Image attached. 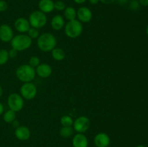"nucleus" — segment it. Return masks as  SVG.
<instances>
[{"label":"nucleus","instance_id":"f257e3e1","mask_svg":"<svg viewBox=\"0 0 148 147\" xmlns=\"http://www.w3.org/2000/svg\"><path fill=\"white\" fill-rule=\"evenodd\" d=\"M57 40L56 37L50 33L40 34L37 38V46L43 52H51L56 48Z\"/></svg>","mask_w":148,"mask_h":147},{"label":"nucleus","instance_id":"f03ea898","mask_svg":"<svg viewBox=\"0 0 148 147\" xmlns=\"http://www.w3.org/2000/svg\"><path fill=\"white\" fill-rule=\"evenodd\" d=\"M15 75L19 81L23 83H27L32 82V81L36 77V74L34 68L30 66L29 64H23L17 68Z\"/></svg>","mask_w":148,"mask_h":147},{"label":"nucleus","instance_id":"7ed1b4c3","mask_svg":"<svg viewBox=\"0 0 148 147\" xmlns=\"http://www.w3.org/2000/svg\"><path fill=\"white\" fill-rule=\"evenodd\" d=\"M10 43L12 48L20 52L28 49L31 46L33 40L27 34L21 33L14 36Z\"/></svg>","mask_w":148,"mask_h":147},{"label":"nucleus","instance_id":"20e7f679","mask_svg":"<svg viewBox=\"0 0 148 147\" xmlns=\"http://www.w3.org/2000/svg\"><path fill=\"white\" fill-rule=\"evenodd\" d=\"M83 31V25L78 20L68 21L64 25L65 35L69 38H77L81 35Z\"/></svg>","mask_w":148,"mask_h":147},{"label":"nucleus","instance_id":"39448f33","mask_svg":"<svg viewBox=\"0 0 148 147\" xmlns=\"http://www.w3.org/2000/svg\"><path fill=\"white\" fill-rule=\"evenodd\" d=\"M28 21L30 27L40 29L46 25L48 22V19L45 13L42 12L40 10H36L31 12V14H30Z\"/></svg>","mask_w":148,"mask_h":147},{"label":"nucleus","instance_id":"423d86ee","mask_svg":"<svg viewBox=\"0 0 148 147\" xmlns=\"http://www.w3.org/2000/svg\"><path fill=\"white\" fill-rule=\"evenodd\" d=\"M9 108L14 112H20L24 107V99L17 93H12L7 98Z\"/></svg>","mask_w":148,"mask_h":147},{"label":"nucleus","instance_id":"0eeeda50","mask_svg":"<svg viewBox=\"0 0 148 147\" xmlns=\"http://www.w3.org/2000/svg\"><path fill=\"white\" fill-rule=\"evenodd\" d=\"M37 87L32 82L23 83L20 89V95L23 99H27V100L34 99L37 95Z\"/></svg>","mask_w":148,"mask_h":147},{"label":"nucleus","instance_id":"6e6552de","mask_svg":"<svg viewBox=\"0 0 148 147\" xmlns=\"http://www.w3.org/2000/svg\"><path fill=\"white\" fill-rule=\"evenodd\" d=\"M90 126V120L86 116H79L75 120L72 127L77 133H84Z\"/></svg>","mask_w":148,"mask_h":147},{"label":"nucleus","instance_id":"1a4fd4ad","mask_svg":"<svg viewBox=\"0 0 148 147\" xmlns=\"http://www.w3.org/2000/svg\"><path fill=\"white\" fill-rule=\"evenodd\" d=\"M77 18L82 23H88L92 18L91 10L87 7H81L77 11Z\"/></svg>","mask_w":148,"mask_h":147},{"label":"nucleus","instance_id":"9d476101","mask_svg":"<svg viewBox=\"0 0 148 147\" xmlns=\"http://www.w3.org/2000/svg\"><path fill=\"white\" fill-rule=\"evenodd\" d=\"M14 37V32L8 24H1L0 26V40L4 43L10 42Z\"/></svg>","mask_w":148,"mask_h":147},{"label":"nucleus","instance_id":"9b49d317","mask_svg":"<svg viewBox=\"0 0 148 147\" xmlns=\"http://www.w3.org/2000/svg\"><path fill=\"white\" fill-rule=\"evenodd\" d=\"M14 27L17 32L20 33H27L29 29L30 28V24L28 20L24 17H19L14 21Z\"/></svg>","mask_w":148,"mask_h":147},{"label":"nucleus","instance_id":"f8f14e48","mask_svg":"<svg viewBox=\"0 0 148 147\" xmlns=\"http://www.w3.org/2000/svg\"><path fill=\"white\" fill-rule=\"evenodd\" d=\"M110 142L109 135L106 133H99L94 138V144L96 147H108Z\"/></svg>","mask_w":148,"mask_h":147},{"label":"nucleus","instance_id":"ddd939ff","mask_svg":"<svg viewBox=\"0 0 148 147\" xmlns=\"http://www.w3.org/2000/svg\"><path fill=\"white\" fill-rule=\"evenodd\" d=\"M36 74L40 78H48L51 75L52 68L47 63H40L36 68Z\"/></svg>","mask_w":148,"mask_h":147},{"label":"nucleus","instance_id":"4468645a","mask_svg":"<svg viewBox=\"0 0 148 147\" xmlns=\"http://www.w3.org/2000/svg\"><path fill=\"white\" fill-rule=\"evenodd\" d=\"M14 135L16 138L20 141H27L30 137V131L27 127L25 125H20L15 128Z\"/></svg>","mask_w":148,"mask_h":147},{"label":"nucleus","instance_id":"2eb2a0df","mask_svg":"<svg viewBox=\"0 0 148 147\" xmlns=\"http://www.w3.org/2000/svg\"><path fill=\"white\" fill-rule=\"evenodd\" d=\"M73 147H88V139L83 133H77L72 138Z\"/></svg>","mask_w":148,"mask_h":147},{"label":"nucleus","instance_id":"dca6fc26","mask_svg":"<svg viewBox=\"0 0 148 147\" xmlns=\"http://www.w3.org/2000/svg\"><path fill=\"white\" fill-rule=\"evenodd\" d=\"M38 8L42 12L47 14L53 11L54 2L52 0H40L38 2Z\"/></svg>","mask_w":148,"mask_h":147},{"label":"nucleus","instance_id":"f3484780","mask_svg":"<svg viewBox=\"0 0 148 147\" xmlns=\"http://www.w3.org/2000/svg\"><path fill=\"white\" fill-rule=\"evenodd\" d=\"M65 22L64 19L60 14H56V15L53 16L51 21V26L52 29L56 31L62 30L63 27H64Z\"/></svg>","mask_w":148,"mask_h":147},{"label":"nucleus","instance_id":"a211bd4d","mask_svg":"<svg viewBox=\"0 0 148 147\" xmlns=\"http://www.w3.org/2000/svg\"><path fill=\"white\" fill-rule=\"evenodd\" d=\"M51 56L55 61H61L64 59L66 54L63 49L60 48H55L51 50Z\"/></svg>","mask_w":148,"mask_h":147},{"label":"nucleus","instance_id":"6ab92c4d","mask_svg":"<svg viewBox=\"0 0 148 147\" xmlns=\"http://www.w3.org/2000/svg\"><path fill=\"white\" fill-rule=\"evenodd\" d=\"M64 15L68 21L75 20L77 18V10L72 7H66L64 10Z\"/></svg>","mask_w":148,"mask_h":147},{"label":"nucleus","instance_id":"aec40b11","mask_svg":"<svg viewBox=\"0 0 148 147\" xmlns=\"http://www.w3.org/2000/svg\"><path fill=\"white\" fill-rule=\"evenodd\" d=\"M74 128L72 126H62L59 130V134L62 138H70L74 134Z\"/></svg>","mask_w":148,"mask_h":147},{"label":"nucleus","instance_id":"412c9836","mask_svg":"<svg viewBox=\"0 0 148 147\" xmlns=\"http://www.w3.org/2000/svg\"><path fill=\"white\" fill-rule=\"evenodd\" d=\"M3 119L5 122L12 123L16 119V112L10 109L4 112V115H3Z\"/></svg>","mask_w":148,"mask_h":147},{"label":"nucleus","instance_id":"4be33fe9","mask_svg":"<svg viewBox=\"0 0 148 147\" xmlns=\"http://www.w3.org/2000/svg\"><path fill=\"white\" fill-rule=\"evenodd\" d=\"M74 120L71 116L68 115H63L60 118V123L62 126H72Z\"/></svg>","mask_w":148,"mask_h":147},{"label":"nucleus","instance_id":"5701e85b","mask_svg":"<svg viewBox=\"0 0 148 147\" xmlns=\"http://www.w3.org/2000/svg\"><path fill=\"white\" fill-rule=\"evenodd\" d=\"M9 59V53L8 51L5 49H1L0 50V65H4L8 61Z\"/></svg>","mask_w":148,"mask_h":147},{"label":"nucleus","instance_id":"b1692460","mask_svg":"<svg viewBox=\"0 0 148 147\" xmlns=\"http://www.w3.org/2000/svg\"><path fill=\"white\" fill-rule=\"evenodd\" d=\"M27 35L33 40V39H37L40 35V33H39L38 29L35 28V27H30L29 30L27 31Z\"/></svg>","mask_w":148,"mask_h":147},{"label":"nucleus","instance_id":"393cba45","mask_svg":"<svg viewBox=\"0 0 148 147\" xmlns=\"http://www.w3.org/2000/svg\"><path fill=\"white\" fill-rule=\"evenodd\" d=\"M40 63V60L38 56H34L30 57V59H29V65L30 66H32L33 68H36L39 64Z\"/></svg>","mask_w":148,"mask_h":147},{"label":"nucleus","instance_id":"a878e982","mask_svg":"<svg viewBox=\"0 0 148 147\" xmlns=\"http://www.w3.org/2000/svg\"><path fill=\"white\" fill-rule=\"evenodd\" d=\"M66 7V4L64 1H56L54 2V10L57 11H64Z\"/></svg>","mask_w":148,"mask_h":147},{"label":"nucleus","instance_id":"bb28decb","mask_svg":"<svg viewBox=\"0 0 148 147\" xmlns=\"http://www.w3.org/2000/svg\"><path fill=\"white\" fill-rule=\"evenodd\" d=\"M140 3L137 0H132L130 2V9L131 10H133V11H136V10H138L140 8Z\"/></svg>","mask_w":148,"mask_h":147},{"label":"nucleus","instance_id":"cd10ccee","mask_svg":"<svg viewBox=\"0 0 148 147\" xmlns=\"http://www.w3.org/2000/svg\"><path fill=\"white\" fill-rule=\"evenodd\" d=\"M8 8L7 3L4 0H0V12H4Z\"/></svg>","mask_w":148,"mask_h":147},{"label":"nucleus","instance_id":"c85d7f7f","mask_svg":"<svg viewBox=\"0 0 148 147\" xmlns=\"http://www.w3.org/2000/svg\"><path fill=\"white\" fill-rule=\"evenodd\" d=\"M8 53H9V57H10V59H14V58L17 57L18 51H17L15 49L12 48V49H10V51H8Z\"/></svg>","mask_w":148,"mask_h":147},{"label":"nucleus","instance_id":"c756f323","mask_svg":"<svg viewBox=\"0 0 148 147\" xmlns=\"http://www.w3.org/2000/svg\"><path fill=\"white\" fill-rule=\"evenodd\" d=\"M100 2L103 3L104 4H111L115 2L116 0H99Z\"/></svg>","mask_w":148,"mask_h":147},{"label":"nucleus","instance_id":"7c9ffc66","mask_svg":"<svg viewBox=\"0 0 148 147\" xmlns=\"http://www.w3.org/2000/svg\"><path fill=\"white\" fill-rule=\"evenodd\" d=\"M140 5L143 7H147L148 6V0H138Z\"/></svg>","mask_w":148,"mask_h":147},{"label":"nucleus","instance_id":"2f4dec72","mask_svg":"<svg viewBox=\"0 0 148 147\" xmlns=\"http://www.w3.org/2000/svg\"><path fill=\"white\" fill-rule=\"evenodd\" d=\"M12 125H13V127H14V128H17V127H19L20 126V122H19L18 120H14V121H13L12 122Z\"/></svg>","mask_w":148,"mask_h":147},{"label":"nucleus","instance_id":"473e14b6","mask_svg":"<svg viewBox=\"0 0 148 147\" xmlns=\"http://www.w3.org/2000/svg\"><path fill=\"white\" fill-rule=\"evenodd\" d=\"M116 1L119 4H120V5H124V4H127V3L128 2L129 0H116Z\"/></svg>","mask_w":148,"mask_h":147},{"label":"nucleus","instance_id":"72a5a7b5","mask_svg":"<svg viewBox=\"0 0 148 147\" xmlns=\"http://www.w3.org/2000/svg\"><path fill=\"white\" fill-rule=\"evenodd\" d=\"M86 1L87 0H74V1H75V2L77 4H84V3H85Z\"/></svg>","mask_w":148,"mask_h":147},{"label":"nucleus","instance_id":"f704fd0d","mask_svg":"<svg viewBox=\"0 0 148 147\" xmlns=\"http://www.w3.org/2000/svg\"><path fill=\"white\" fill-rule=\"evenodd\" d=\"M88 1H89V2L91 4H93V5L97 4L98 2H100L99 0H88Z\"/></svg>","mask_w":148,"mask_h":147},{"label":"nucleus","instance_id":"c9c22d12","mask_svg":"<svg viewBox=\"0 0 148 147\" xmlns=\"http://www.w3.org/2000/svg\"><path fill=\"white\" fill-rule=\"evenodd\" d=\"M3 112H4V106H3L2 104L0 102V115L1 114H3Z\"/></svg>","mask_w":148,"mask_h":147},{"label":"nucleus","instance_id":"e433bc0d","mask_svg":"<svg viewBox=\"0 0 148 147\" xmlns=\"http://www.w3.org/2000/svg\"><path fill=\"white\" fill-rule=\"evenodd\" d=\"M2 94H3V89H2V87H1V86H0V97H1Z\"/></svg>","mask_w":148,"mask_h":147},{"label":"nucleus","instance_id":"4c0bfd02","mask_svg":"<svg viewBox=\"0 0 148 147\" xmlns=\"http://www.w3.org/2000/svg\"><path fill=\"white\" fill-rule=\"evenodd\" d=\"M135 147H146L145 146H143V145H138V146H135Z\"/></svg>","mask_w":148,"mask_h":147},{"label":"nucleus","instance_id":"58836bf2","mask_svg":"<svg viewBox=\"0 0 148 147\" xmlns=\"http://www.w3.org/2000/svg\"><path fill=\"white\" fill-rule=\"evenodd\" d=\"M146 33H147V35H148V26L147 27V28H146Z\"/></svg>","mask_w":148,"mask_h":147}]
</instances>
